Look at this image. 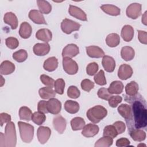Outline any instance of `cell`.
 Masks as SVG:
<instances>
[{
  "mask_svg": "<svg viewBox=\"0 0 147 147\" xmlns=\"http://www.w3.org/2000/svg\"><path fill=\"white\" fill-rule=\"evenodd\" d=\"M113 140L112 138L107 136H103L99 138L95 144V147H109L112 145Z\"/></svg>",
  "mask_w": 147,
  "mask_h": 147,
  "instance_id": "8d00e7d4",
  "label": "cell"
},
{
  "mask_svg": "<svg viewBox=\"0 0 147 147\" xmlns=\"http://www.w3.org/2000/svg\"><path fill=\"white\" fill-rule=\"evenodd\" d=\"M117 110L119 114L125 119L127 127L129 128L133 119L132 111L130 105L127 104H121L118 106Z\"/></svg>",
  "mask_w": 147,
  "mask_h": 147,
  "instance_id": "8992f818",
  "label": "cell"
},
{
  "mask_svg": "<svg viewBox=\"0 0 147 147\" xmlns=\"http://www.w3.org/2000/svg\"><path fill=\"white\" fill-rule=\"evenodd\" d=\"M94 79L95 82L100 86H104L107 83L105 76V72L102 69H100L97 74L95 75Z\"/></svg>",
  "mask_w": 147,
  "mask_h": 147,
  "instance_id": "60d3db41",
  "label": "cell"
},
{
  "mask_svg": "<svg viewBox=\"0 0 147 147\" xmlns=\"http://www.w3.org/2000/svg\"><path fill=\"white\" fill-rule=\"evenodd\" d=\"M51 134V129L47 126H40L37 131L38 140L41 144H45L49 140Z\"/></svg>",
  "mask_w": 147,
  "mask_h": 147,
  "instance_id": "9c48e42d",
  "label": "cell"
},
{
  "mask_svg": "<svg viewBox=\"0 0 147 147\" xmlns=\"http://www.w3.org/2000/svg\"><path fill=\"white\" fill-rule=\"evenodd\" d=\"M40 97L44 99H49L56 96V92L51 87H45L41 88L38 91Z\"/></svg>",
  "mask_w": 147,
  "mask_h": 147,
  "instance_id": "f1b7e54d",
  "label": "cell"
},
{
  "mask_svg": "<svg viewBox=\"0 0 147 147\" xmlns=\"http://www.w3.org/2000/svg\"><path fill=\"white\" fill-rule=\"evenodd\" d=\"M64 87H65V82L63 79L61 78L57 79L55 82L54 88H55V91L56 93L60 95H62L64 93Z\"/></svg>",
  "mask_w": 147,
  "mask_h": 147,
  "instance_id": "b9f144b4",
  "label": "cell"
},
{
  "mask_svg": "<svg viewBox=\"0 0 147 147\" xmlns=\"http://www.w3.org/2000/svg\"><path fill=\"white\" fill-rule=\"evenodd\" d=\"M63 66L64 71L69 75H75L78 71V65L77 63L69 57H63Z\"/></svg>",
  "mask_w": 147,
  "mask_h": 147,
  "instance_id": "52a82bcc",
  "label": "cell"
},
{
  "mask_svg": "<svg viewBox=\"0 0 147 147\" xmlns=\"http://www.w3.org/2000/svg\"><path fill=\"white\" fill-rule=\"evenodd\" d=\"M107 114V111L101 105L95 106L88 110L86 113L88 119L94 123H97L102 120Z\"/></svg>",
  "mask_w": 147,
  "mask_h": 147,
  "instance_id": "3957f363",
  "label": "cell"
},
{
  "mask_svg": "<svg viewBox=\"0 0 147 147\" xmlns=\"http://www.w3.org/2000/svg\"><path fill=\"white\" fill-rule=\"evenodd\" d=\"M138 40L139 41L144 44H147V33L145 31L142 30H138Z\"/></svg>",
  "mask_w": 147,
  "mask_h": 147,
  "instance_id": "db71d44e",
  "label": "cell"
},
{
  "mask_svg": "<svg viewBox=\"0 0 147 147\" xmlns=\"http://www.w3.org/2000/svg\"><path fill=\"white\" fill-rule=\"evenodd\" d=\"M36 37L39 40L45 42H48L52 40V34L51 30L48 29H41L36 32Z\"/></svg>",
  "mask_w": 147,
  "mask_h": 147,
  "instance_id": "ffe728a7",
  "label": "cell"
},
{
  "mask_svg": "<svg viewBox=\"0 0 147 147\" xmlns=\"http://www.w3.org/2000/svg\"><path fill=\"white\" fill-rule=\"evenodd\" d=\"M32 28L31 25L27 22H23L20 25L19 34L23 38H28L32 34Z\"/></svg>",
  "mask_w": 147,
  "mask_h": 147,
  "instance_id": "cb8c5ba5",
  "label": "cell"
},
{
  "mask_svg": "<svg viewBox=\"0 0 147 147\" xmlns=\"http://www.w3.org/2000/svg\"><path fill=\"white\" fill-rule=\"evenodd\" d=\"M68 12L71 16L76 18L80 20L84 21L87 20L86 14L80 8L77 6L70 5L68 9Z\"/></svg>",
  "mask_w": 147,
  "mask_h": 147,
  "instance_id": "2e32d148",
  "label": "cell"
},
{
  "mask_svg": "<svg viewBox=\"0 0 147 147\" xmlns=\"http://www.w3.org/2000/svg\"><path fill=\"white\" fill-rule=\"evenodd\" d=\"M20 136L22 141L25 143H30L34 136V127L32 125L19 121L18 122Z\"/></svg>",
  "mask_w": 147,
  "mask_h": 147,
  "instance_id": "277c9868",
  "label": "cell"
},
{
  "mask_svg": "<svg viewBox=\"0 0 147 147\" xmlns=\"http://www.w3.org/2000/svg\"><path fill=\"white\" fill-rule=\"evenodd\" d=\"M133 36L134 29L131 26L126 25L123 26L121 30V37L125 41H130L133 39Z\"/></svg>",
  "mask_w": 147,
  "mask_h": 147,
  "instance_id": "603a6c76",
  "label": "cell"
},
{
  "mask_svg": "<svg viewBox=\"0 0 147 147\" xmlns=\"http://www.w3.org/2000/svg\"><path fill=\"white\" fill-rule=\"evenodd\" d=\"M81 87L84 91L90 92L94 87V83L88 79H83L81 82Z\"/></svg>",
  "mask_w": 147,
  "mask_h": 147,
  "instance_id": "bcb514c9",
  "label": "cell"
},
{
  "mask_svg": "<svg viewBox=\"0 0 147 147\" xmlns=\"http://www.w3.org/2000/svg\"><path fill=\"white\" fill-rule=\"evenodd\" d=\"M67 95L71 98L76 99L80 96V92L76 86H71L68 88Z\"/></svg>",
  "mask_w": 147,
  "mask_h": 147,
  "instance_id": "7bdbcfd3",
  "label": "cell"
},
{
  "mask_svg": "<svg viewBox=\"0 0 147 147\" xmlns=\"http://www.w3.org/2000/svg\"><path fill=\"white\" fill-rule=\"evenodd\" d=\"M100 9L106 14L113 16H118L121 13L120 9L113 5H103L100 6Z\"/></svg>",
  "mask_w": 147,
  "mask_h": 147,
  "instance_id": "83f0119b",
  "label": "cell"
},
{
  "mask_svg": "<svg viewBox=\"0 0 147 147\" xmlns=\"http://www.w3.org/2000/svg\"><path fill=\"white\" fill-rule=\"evenodd\" d=\"M98 69H99V66L98 64L95 62H92V63H89L87 66L86 72L88 75L92 76L96 74Z\"/></svg>",
  "mask_w": 147,
  "mask_h": 147,
  "instance_id": "f6af8a7d",
  "label": "cell"
},
{
  "mask_svg": "<svg viewBox=\"0 0 147 147\" xmlns=\"http://www.w3.org/2000/svg\"><path fill=\"white\" fill-rule=\"evenodd\" d=\"M99 130L98 125L88 123L84 126L82 131V134L86 137H92L96 135Z\"/></svg>",
  "mask_w": 147,
  "mask_h": 147,
  "instance_id": "9a60e30c",
  "label": "cell"
},
{
  "mask_svg": "<svg viewBox=\"0 0 147 147\" xmlns=\"http://www.w3.org/2000/svg\"><path fill=\"white\" fill-rule=\"evenodd\" d=\"M1 86H2L3 85V84L5 83V80L3 81V78L2 77V76H1Z\"/></svg>",
  "mask_w": 147,
  "mask_h": 147,
  "instance_id": "6f0895ef",
  "label": "cell"
},
{
  "mask_svg": "<svg viewBox=\"0 0 147 147\" xmlns=\"http://www.w3.org/2000/svg\"><path fill=\"white\" fill-rule=\"evenodd\" d=\"M28 57V53L24 49H20L13 54V58L18 63L24 62Z\"/></svg>",
  "mask_w": 147,
  "mask_h": 147,
  "instance_id": "f35d334b",
  "label": "cell"
},
{
  "mask_svg": "<svg viewBox=\"0 0 147 147\" xmlns=\"http://www.w3.org/2000/svg\"><path fill=\"white\" fill-rule=\"evenodd\" d=\"M64 109L70 114H75L79 110V105L76 101L67 100L64 103Z\"/></svg>",
  "mask_w": 147,
  "mask_h": 147,
  "instance_id": "4dcf8cb0",
  "label": "cell"
},
{
  "mask_svg": "<svg viewBox=\"0 0 147 147\" xmlns=\"http://www.w3.org/2000/svg\"><path fill=\"white\" fill-rule=\"evenodd\" d=\"M6 45L11 49H14L17 48L19 45L18 40L13 37H9L5 40Z\"/></svg>",
  "mask_w": 147,
  "mask_h": 147,
  "instance_id": "ee69618b",
  "label": "cell"
},
{
  "mask_svg": "<svg viewBox=\"0 0 147 147\" xmlns=\"http://www.w3.org/2000/svg\"><path fill=\"white\" fill-rule=\"evenodd\" d=\"M102 64L106 71L112 72L114 71L115 67V61L114 59L109 56L105 55L103 57Z\"/></svg>",
  "mask_w": 147,
  "mask_h": 147,
  "instance_id": "d6986e66",
  "label": "cell"
},
{
  "mask_svg": "<svg viewBox=\"0 0 147 147\" xmlns=\"http://www.w3.org/2000/svg\"><path fill=\"white\" fill-rule=\"evenodd\" d=\"M32 114L31 110L26 106H22L20 107L19 110V117L22 120L26 121H30V119H32Z\"/></svg>",
  "mask_w": 147,
  "mask_h": 147,
  "instance_id": "836d02e7",
  "label": "cell"
},
{
  "mask_svg": "<svg viewBox=\"0 0 147 147\" xmlns=\"http://www.w3.org/2000/svg\"><path fill=\"white\" fill-rule=\"evenodd\" d=\"M117 131L115 127V126L113 125H107L105 127L103 130V136L110 137L112 138H115L118 135Z\"/></svg>",
  "mask_w": 147,
  "mask_h": 147,
  "instance_id": "ab89813d",
  "label": "cell"
},
{
  "mask_svg": "<svg viewBox=\"0 0 147 147\" xmlns=\"http://www.w3.org/2000/svg\"><path fill=\"white\" fill-rule=\"evenodd\" d=\"M47 102L46 100H40L37 105V110L38 111L43 113L44 114L48 113V107H47Z\"/></svg>",
  "mask_w": 147,
  "mask_h": 147,
  "instance_id": "f907efd6",
  "label": "cell"
},
{
  "mask_svg": "<svg viewBox=\"0 0 147 147\" xmlns=\"http://www.w3.org/2000/svg\"><path fill=\"white\" fill-rule=\"evenodd\" d=\"M142 22L145 25H147V21H146V11H145L142 17Z\"/></svg>",
  "mask_w": 147,
  "mask_h": 147,
  "instance_id": "9f6ffc18",
  "label": "cell"
},
{
  "mask_svg": "<svg viewBox=\"0 0 147 147\" xmlns=\"http://www.w3.org/2000/svg\"><path fill=\"white\" fill-rule=\"evenodd\" d=\"M5 23L9 25L12 29H16L18 26V19L15 14L12 12H7L3 17Z\"/></svg>",
  "mask_w": 147,
  "mask_h": 147,
  "instance_id": "44dd1931",
  "label": "cell"
},
{
  "mask_svg": "<svg viewBox=\"0 0 147 147\" xmlns=\"http://www.w3.org/2000/svg\"><path fill=\"white\" fill-rule=\"evenodd\" d=\"M81 25L68 18H64L61 23L62 31L66 34H71L72 32L79 30Z\"/></svg>",
  "mask_w": 147,
  "mask_h": 147,
  "instance_id": "5b68a950",
  "label": "cell"
},
{
  "mask_svg": "<svg viewBox=\"0 0 147 147\" xmlns=\"http://www.w3.org/2000/svg\"><path fill=\"white\" fill-rule=\"evenodd\" d=\"M133 71L132 68L128 64H122L118 71V76L121 80H127L133 75Z\"/></svg>",
  "mask_w": 147,
  "mask_h": 147,
  "instance_id": "7c38bea8",
  "label": "cell"
},
{
  "mask_svg": "<svg viewBox=\"0 0 147 147\" xmlns=\"http://www.w3.org/2000/svg\"><path fill=\"white\" fill-rule=\"evenodd\" d=\"M85 121L81 117H75L71 121V126L72 129L74 131L82 129L85 126Z\"/></svg>",
  "mask_w": 147,
  "mask_h": 147,
  "instance_id": "e575fe53",
  "label": "cell"
},
{
  "mask_svg": "<svg viewBox=\"0 0 147 147\" xmlns=\"http://www.w3.org/2000/svg\"><path fill=\"white\" fill-rule=\"evenodd\" d=\"M58 67V60L55 57L48 58L44 63L43 67L44 69L48 72L55 71Z\"/></svg>",
  "mask_w": 147,
  "mask_h": 147,
  "instance_id": "d4e9b609",
  "label": "cell"
},
{
  "mask_svg": "<svg viewBox=\"0 0 147 147\" xmlns=\"http://www.w3.org/2000/svg\"><path fill=\"white\" fill-rule=\"evenodd\" d=\"M126 16L131 18L136 19L141 14V5L138 3H133L129 5L126 10Z\"/></svg>",
  "mask_w": 147,
  "mask_h": 147,
  "instance_id": "ba28073f",
  "label": "cell"
},
{
  "mask_svg": "<svg viewBox=\"0 0 147 147\" xmlns=\"http://www.w3.org/2000/svg\"><path fill=\"white\" fill-rule=\"evenodd\" d=\"M134 50L131 47L125 46L122 48L121 51V56L125 61L131 60L134 57Z\"/></svg>",
  "mask_w": 147,
  "mask_h": 147,
  "instance_id": "484cf974",
  "label": "cell"
},
{
  "mask_svg": "<svg viewBox=\"0 0 147 147\" xmlns=\"http://www.w3.org/2000/svg\"><path fill=\"white\" fill-rule=\"evenodd\" d=\"M129 134L132 139L136 141L141 142L146 138L145 132L140 129H133L129 130Z\"/></svg>",
  "mask_w": 147,
  "mask_h": 147,
  "instance_id": "4316f807",
  "label": "cell"
},
{
  "mask_svg": "<svg viewBox=\"0 0 147 147\" xmlns=\"http://www.w3.org/2000/svg\"><path fill=\"white\" fill-rule=\"evenodd\" d=\"M37 3L39 9V10L42 13L48 14L52 10L51 5L47 1L38 0L37 1Z\"/></svg>",
  "mask_w": 147,
  "mask_h": 147,
  "instance_id": "d590c367",
  "label": "cell"
},
{
  "mask_svg": "<svg viewBox=\"0 0 147 147\" xmlns=\"http://www.w3.org/2000/svg\"><path fill=\"white\" fill-rule=\"evenodd\" d=\"M79 53V47L74 44H69L67 45L63 49L62 56L63 57L72 58L76 56Z\"/></svg>",
  "mask_w": 147,
  "mask_h": 147,
  "instance_id": "30bf717a",
  "label": "cell"
},
{
  "mask_svg": "<svg viewBox=\"0 0 147 147\" xmlns=\"http://www.w3.org/2000/svg\"><path fill=\"white\" fill-rule=\"evenodd\" d=\"M17 142L16 131L14 123L10 121L5 129V134L0 133V147H15Z\"/></svg>",
  "mask_w": 147,
  "mask_h": 147,
  "instance_id": "7a4b0ae2",
  "label": "cell"
},
{
  "mask_svg": "<svg viewBox=\"0 0 147 147\" xmlns=\"http://www.w3.org/2000/svg\"><path fill=\"white\" fill-rule=\"evenodd\" d=\"M113 125L115 126L118 134H122L125 131V124L122 121H116L113 123Z\"/></svg>",
  "mask_w": 147,
  "mask_h": 147,
  "instance_id": "816d5d0a",
  "label": "cell"
},
{
  "mask_svg": "<svg viewBox=\"0 0 147 147\" xmlns=\"http://www.w3.org/2000/svg\"><path fill=\"white\" fill-rule=\"evenodd\" d=\"M122 100V98L121 96H111L109 99V104L111 107H116L119 103H120Z\"/></svg>",
  "mask_w": 147,
  "mask_h": 147,
  "instance_id": "681fc988",
  "label": "cell"
},
{
  "mask_svg": "<svg viewBox=\"0 0 147 147\" xmlns=\"http://www.w3.org/2000/svg\"><path fill=\"white\" fill-rule=\"evenodd\" d=\"M29 18L37 24H47L44 17L40 10H31L29 13Z\"/></svg>",
  "mask_w": 147,
  "mask_h": 147,
  "instance_id": "ac0fdd59",
  "label": "cell"
},
{
  "mask_svg": "<svg viewBox=\"0 0 147 147\" xmlns=\"http://www.w3.org/2000/svg\"><path fill=\"white\" fill-rule=\"evenodd\" d=\"M40 80L41 82L47 87H53L55 84V80L52 78L49 77L47 75H41L40 76Z\"/></svg>",
  "mask_w": 147,
  "mask_h": 147,
  "instance_id": "7dc6e473",
  "label": "cell"
},
{
  "mask_svg": "<svg viewBox=\"0 0 147 147\" xmlns=\"http://www.w3.org/2000/svg\"><path fill=\"white\" fill-rule=\"evenodd\" d=\"M123 84L121 82L115 80L111 83L108 90L111 94H120L123 91Z\"/></svg>",
  "mask_w": 147,
  "mask_h": 147,
  "instance_id": "f546056e",
  "label": "cell"
},
{
  "mask_svg": "<svg viewBox=\"0 0 147 147\" xmlns=\"http://www.w3.org/2000/svg\"><path fill=\"white\" fill-rule=\"evenodd\" d=\"M33 51L37 56H45L49 52L50 45L47 42L37 43L34 45Z\"/></svg>",
  "mask_w": 147,
  "mask_h": 147,
  "instance_id": "5bb4252c",
  "label": "cell"
},
{
  "mask_svg": "<svg viewBox=\"0 0 147 147\" xmlns=\"http://www.w3.org/2000/svg\"><path fill=\"white\" fill-rule=\"evenodd\" d=\"M53 125L55 129L60 134H62L66 128L67 122L64 118L60 115H57L53 118Z\"/></svg>",
  "mask_w": 147,
  "mask_h": 147,
  "instance_id": "8fae6325",
  "label": "cell"
},
{
  "mask_svg": "<svg viewBox=\"0 0 147 147\" xmlns=\"http://www.w3.org/2000/svg\"><path fill=\"white\" fill-rule=\"evenodd\" d=\"M138 91V85L135 81H131L126 84L125 92L127 96H134L137 94Z\"/></svg>",
  "mask_w": 147,
  "mask_h": 147,
  "instance_id": "d6a6232c",
  "label": "cell"
},
{
  "mask_svg": "<svg viewBox=\"0 0 147 147\" xmlns=\"http://www.w3.org/2000/svg\"><path fill=\"white\" fill-rule=\"evenodd\" d=\"M11 121V116L5 113H2L0 114V124L1 126H2L5 123H7Z\"/></svg>",
  "mask_w": 147,
  "mask_h": 147,
  "instance_id": "f5cc1de1",
  "label": "cell"
},
{
  "mask_svg": "<svg viewBox=\"0 0 147 147\" xmlns=\"http://www.w3.org/2000/svg\"><path fill=\"white\" fill-rule=\"evenodd\" d=\"M87 55L92 58H100L105 56V52L100 47L91 45L86 48Z\"/></svg>",
  "mask_w": 147,
  "mask_h": 147,
  "instance_id": "e0dca14e",
  "label": "cell"
},
{
  "mask_svg": "<svg viewBox=\"0 0 147 147\" xmlns=\"http://www.w3.org/2000/svg\"><path fill=\"white\" fill-rule=\"evenodd\" d=\"M131 97L133 98L128 99L125 98L126 100L131 104L133 116L132 122L128 130L144 128L147 125V112L145 100L141 95L138 97L137 94Z\"/></svg>",
  "mask_w": 147,
  "mask_h": 147,
  "instance_id": "6da1fadb",
  "label": "cell"
},
{
  "mask_svg": "<svg viewBox=\"0 0 147 147\" xmlns=\"http://www.w3.org/2000/svg\"><path fill=\"white\" fill-rule=\"evenodd\" d=\"M48 113L56 115L59 114L61 109V103L57 99L51 98L47 102Z\"/></svg>",
  "mask_w": 147,
  "mask_h": 147,
  "instance_id": "4fadbf2b",
  "label": "cell"
},
{
  "mask_svg": "<svg viewBox=\"0 0 147 147\" xmlns=\"http://www.w3.org/2000/svg\"><path fill=\"white\" fill-rule=\"evenodd\" d=\"M15 70L14 64L8 60L3 61L0 67V73L1 75H9L13 73Z\"/></svg>",
  "mask_w": 147,
  "mask_h": 147,
  "instance_id": "7402d4cb",
  "label": "cell"
},
{
  "mask_svg": "<svg viewBox=\"0 0 147 147\" xmlns=\"http://www.w3.org/2000/svg\"><path fill=\"white\" fill-rule=\"evenodd\" d=\"M106 42L110 47H115L120 43V37L117 33H110L106 37Z\"/></svg>",
  "mask_w": 147,
  "mask_h": 147,
  "instance_id": "1f68e13d",
  "label": "cell"
},
{
  "mask_svg": "<svg viewBox=\"0 0 147 147\" xmlns=\"http://www.w3.org/2000/svg\"><path fill=\"white\" fill-rule=\"evenodd\" d=\"M32 121L37 125H41L46 120V116L44 113L40 111L34 112L32 116Z\"/></svg>",
  "mask_w": 147,
  "mask_h": 147,
  "instance_id": "74e56055",
  "label": "cell"
},
{
  "mask_svg": "<svg viewBox=\"0 0 147 147\" xmlns=\"http://www.w3.org/2000/svg\"><path fill=\"white\" fill-rule=\"evenodd\" d=\"M97 95L99 98L104 100H108L111 96V94L109 92L108 89L104 87L99 89Z\"/></svg>",
  "mask_w": 147,
  "mask_h": 147,
  "instance_id": "c3c4849f",
  "label": "cell"
},
{
  "mask_svg": "<svg viewBox=\"0 0 147 147\" xmlns=\"http://www.w3.org/2000/svg\"><path fill=\"white\" fill-rule=\"evenodd\" d=\"M130 141L126 138H121L117 140L116 146L118 147L127 146L130 145Z\"/></svg>",
  "mask_w": 147,
  "mask_h": 147,
  "instance_id": "11a10c76",
  "label": "cell"
}]
</instances>
